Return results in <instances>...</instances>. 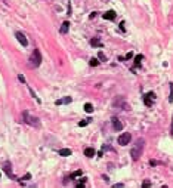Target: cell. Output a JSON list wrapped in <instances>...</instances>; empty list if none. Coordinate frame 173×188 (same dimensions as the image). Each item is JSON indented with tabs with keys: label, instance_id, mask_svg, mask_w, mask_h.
Here are the masks:
<instances>
[{
	"label": "cell",
	"instance_id": "28",
	"mask_svg": "<svg viewBox=\"0 0 173 188\" xmlns=\"http://www.w3.org/2000/svg\"><path fill=\"white\" fill-rule=\"evenodd\" d=\"M170 133H172V135H173V124H172V132H170Z\"/></svg>",
	"mask_w": 173,
	"mask_h": 188
},
{
	"label": "cell",
	"instance_id": "19",
	"mask_svg": "<svg viewBox=\"0 0 173 188\" xmlns=\"http://www.w3.org/2000/svg\"><path fill=\"white\" fill-rule=\"evenodd\" d=\"M85 111H86V113H92V111H93L92 104H85Z\"/></svg>",
	"mask_w": 173,
	"mask_h": 188
},
{
	"label": "cell",
	"instance_id": "6",
	"mask_svg": "<svg viewBox=\"0 0 173 188\" xmlns=\"http://www.w3.org/2000/svg\"><path fill=\"white\" fill-rule=\"evenodd\" d=\"M15 37H17V39H18V42H19V43H21V45H22L24 48H25V46H28V40H27V37H25V36L22 34V33H19V31H17V33H15Z\"/></svg>",
	"mask_w": 173,
	"mask_h": 188
},
{
	"label": "cell",
	"instance_id": "24",
	"mask_svg": "<svg viewBox=\"0 0 173 188\" xmlns=\"http://www.w3.org/2000/svg\"><path fill=\"white\" fill-rule=\"evenodd\" d=\"M30 178H31V175H30V173H27V175H24V176H22V181H28Z\"/></svg>",
	"mask_w": 173,
	"mask_h": 188
},
{
	"label": "cell",
	"instance_id": "13",
	"mask_svg": "<svg viewBox=\"0 0 173 188\" xmlns=\"http://www.w3.org/2000/svg\"><path fill=\"white\" fill-rule=\"evenodd\" d=\"M71 102V96H65V98H62V99H58L56 101V105H61V104H70Z\"/></svg>",
	"mask_w": 173,
	"mask_h": 188
},
{
	"label": "cell",
	"instance_id": "1",
	"mask_svg": "<svg viewBox=\"0 0 173 188\" xmlns=\"http://www.w3.org/2000/svg\"><path fill=\"white\" fill-rule=\"evenodd\" d=\"M40 64H42V55H40V51H39V49H34L33 53H31V56H30V59H28V65H30L31 68H37Z\"/></svg>",
	"mask_w": 173,
	"mask_h": 188
},
{
	"label": "cell",
	"instance_id": "12",
	"mask_svg": "<svg viewBox=\"0 0 173 188\" xmlns=\"http://www.w3.org/2000/svg\"><path fill=\"white\" fill-rule=\"evenodd\" d=\"M68 30H70V22L68 21H65V22H62V25H61V34H67L68 33Z\"/></svg>",
	"mask_w": 173,
	"mask_h": 188
},
{
	"label": "cell",
	"instance_id": "10",
	"mask_svg": "<svg viewBox=\"0 0 173 188\" xmlns=\"http://www.w3.org/2000/svg\"><path fill=\"white\" fill-rule=\"evenodd\" d=\"M113 104H114V107H123V108H127V105L124 104V98H123V96H119V98H117Z\"/></svg>",
	"mask_w": 173,
	"mask_h": 188
},
{
	"label": "cell",
	"instance_id": "27",
	"mask_svg": "<svg viewBox=\"0 0 173 188\" xmlns=\"http://www.w3.org/2000/svg\"><path fill=\"white\" fill-rule=\"evenodd\" d=\"M114 187H116V188H123V187H124V184H121V182H120V184H116Z\"/></svg>",
	"mask_w": 173,
	"mask_h": 188
},
{
	"label": "cell",
	"instance_id": "2",
	"mask_svg": "<svg viewBox=\"0 0 173 188\" xmlns=\"http://www.w3.org/2000/svg\"><path fill=\"white\" fill-rule=\"evenodd\" d=\"M142 150H144V139L141 138V139H138L136 145L130 150V155H132V158H133V160H138L139 157L142 155Z\"/></svg>",
	"mask_w": 173,
	"mask_h": 188
},
{
	"label": "cell",
	"instance_id": "20",
	"mask_svg": "<svg viewBox=\"0 0 173 188\" xmlns=\"http://www.w3.org/2000/svg\"><path fill=\"white\" fill-rule=\"evenodd\" d=\"M142 187H144V188H148V187H151V181H150V179H145V181L142 182Z\"/></svg>",
	"mask_w": 173,
	"mask_h": 188
},
{
	"label": "cell",
	"instance_id": "26",
	"mask_svg": "<svg viewBox=\"0 0 173 188\" xmlns=\"http://www.w3.org/2000/svg\"><path fill=\"white\" fill-rule=\"evenodd\" d=\"M132 56H133V53H132V52H129V53H127V55H126V59H130V58H132Z\"/></svg>",
	"mask_w": 173,
	"mask_h": 188
},
{
	"label": "cell",
	"instance_id": "23",
	"mask_svg": "<svg viewBox=\"0 0 173 188\" xmlns=\"http://www.w3.org/2000/svg\"><path fill=\"white\" fill-rule=\"evenodd\" d=\"M98 58H99V59H102V61H107V56H105L102 52H99V53H98Z\"/></svg>",
	"mask_w": 173,
	"mask_h": 188
},
{
	"label": "cell",
	"instance_id": "15",
	"mask_svg": "<svg viewBox=\"0 0 173 188\" xmlns=\"http://www.w3.org/2000/svg\"><path fill=\"white\" fill-rule=\"evenodd\" d=\"M85 155H86V157H93V155H95V150H93L92 147L86 148V150H85Z\"/></svg>",
	"mask_w": 173,
	"mask_h": 188
},
{
	"label": "cell",
	"instance_id": "9",
	"mask_svg": "<svg viewBox=\"0 0 173 188\" xmlns=\"http://www.w3.org/2000/svg\"><path fill=\"white\" fill-rule=\"evenodd\" d=\"M113 129L116 130V132H120V130H123V123H121L119 119H113Z\"/></svg>",
	"mask_w": 173,
	"mask_h": 188
},
{
	"label": "cell",
	"instance_id": "7",
	"mask_svg": "<svg viewBox=\"0 0 173 188\" xmlns=\"http://www.w3.org/2000/svg\"><path fill=\"white\" fill-rule=\"evenodd\" d=\"M3 171H5V173H6L9 178L15 179V176H14V173H12V166H11V163H9V161H6V163L3 164Z\"/></svg>",
	"mask_w": 173,
	"mask_h": 188
},
{
	"label": "cell",
	"instance_id": "3",
	"mask_svg": "<svg viewBox=\"0 0 173 188\" xmlns=\"http://www.w3.org/2000/svg\"><path fill=\"white\" fill-rule=\"evenodd\" d=\"M22 119H24V121H25L27 124H30V126H33V127H39V126H40L39 119H37L36 116H33V114H30L28 111H24V113H22Z\"/></svg>",
	"mask_w": 173,
	"mask_h": 188
},
{
	"label": "cell",
	"instance_id": "25",
	"mask_svg": "<svg viewBox=\"0 0 173 188\" xmlns=\"http://www.w3.org/2000/svg\"><path fill=\"white\" fill-rule=\"evenodd\" d=\"M18 79H19V82H22V83H25V77H24L22 74H19V76H18Z\"/></svg>",
	"mask_w": 173,
	"mask_h": 188
},
{
	"label": "cell",
	"instance_id": "14",
	"mask_svg": "<svg viewBox=\"0 0 173 188\" xmlns=\"http://www.w3.org/2000/svg\"><path fill=\"white\" fill-rule=\"evenodd\" d=\"M59 154L62 157H68V155H71V150L70 148H62V150H59Z\"/></svg>",
	"mask_w": 173,
	"mask_h": 188
},
{
	"label": "cell",
	"instance_id": "22",
	"mask_svg": "<svg viewBox=\"0 0 173 188\" xmlns=\"http://www.w3.org/2000/svg\"><path fill=\"white\" fill-rule=\"evenodd\" d=\"M169 101L173 102V83H170V96H169Z\"/></svg>",
	"mask_w": 173,
	"mask_h": 188
},
{
	"label": "cell",
	"instance_id": "21",
	"mask_svg": "<svg viewBox=\"0 0 173 188\" xmlns=\"http://www.w3.org/2000/svg\"><path fill=\"white\" fill-rule=\"evenodd\" d=\"M142 58H144V56H142V55H138V56H136V58H135V65H141V59H142Z\"/></svg>",
	"mask_w": 173,
	"mask_h": 188
},
{
	"label": "cell",
	"instance_id": "5",
	"mask_svg": "<svg viewBox=\"0 0 173 188\" xmlns=\"http://www.w3.org/2000/svg\"><path fill=\"white\" fill-rule=\"evenodd\" d=\"M130 139H132V135H130V133H121L120 136H119V144H120V145H127V144L130 142Z\"/></svg>",
	"mask_w": 173,
	"mask_h": 188
},
{
	"label": "cell",
	"instance_id": "16",
	"mask_svg": "<svg viewBox=\"0 0 173 188\" xmlns=\"http://www.w3.org/2000/svg\"><path fill=\"white\" fill-rule=\"evenodd\" d=\"M82 173H83V172L80 171V169H79V171H76V172H73V173L70 175V178H68V179H73V178H77V176H82ZM68 179H67V181H68ZM67 181H65V184H67Z\"/></svg>",
	"mask_w": 173,
	"mask_h": 188
},
{
	"label": "cell",
	"instance_id": "4",
	"mask_svg": "<svg viewBox=\"0 0 173 188\" xmlns=\"http://www.w3.org/2000/svg\"><path fill=\"white\" fill-rule=\"evenodd\" d=\"M153 99H156L154 92H148V93L144 95V102H145L147 107H151V105H153Z\"/></svg>",
	"mask_w": 173,
	"mask_h": 188
},
{
	"label": "cell",
	"instance_id": "18",
	"mask_svg": "<svg viewBox=\"0 0 173 188\" xmlns=\"http://www.w3.org/2000/svg\"><path fill=\"white\" fill-rule=\"evenodd\" d=\"M90 121H92V119H85V120H82V121L79 123V126H80V127H85V126H87Z\"/></svg>",
	"mask_w": 173,
	"mask_h": 188
},
{
	"label": "cell",
	"instance_id": "11",
	"mask_svg": "<svg viewBox=\"0 0 173 188\" xmlns=\"http://www.w3.org/2000/svg\"><path fill=\"white\" fill-rule=\"evenodd\" d=\"M90 45H92L93 48H101V46H102V42H101L98 37H93V39H90Z\"/></svg>",
	"mask_w": 173,
	"mask_h": 188
},
{
	"label": "cell",
	"instance_id": "8",
	"mask_svg": "<svg viewBox=\"0 0 173 188\" xmlns=\"http://www.w3.org/2000/svg\"><path fill=\"white\" fill-rule=\"evenodd\" d=\"M116 17H117V14H116V11H108V12H105V14H102V18L104 19H108V21H114L116 19Z\"/></svg>",
	"mask_w": 173,
	"mask_h": 188
},
{
	"label": "cell",
	"instance_id": "29",
	"mask_svg": "<svg viewBox=\"0 0 173 188\" xmlns=\"http://www.w3.org/2000/svg\"><path fill=\"white\" fill-rule=\"evenodd\" d=\"M172 124H173V123H172Z\"/></svg>",
	"mask_w": 173,
	"mask_h": 188
},
{
	"label": "cell",
	"instance_id": "17",
	"mask_svg": "<svg viewBox=\"0 0 173 188\" xmlns=\"http://www.w3.org/2000/svg\"><path fill=\"white\" fill-rule=\"evenodd\" d=\"M89 64H90L92 67H98V65H99V61H98V58H90Z\"/></svg>",
	"mask_w": 173,
	"mask_h": 188
}]
</instances>
